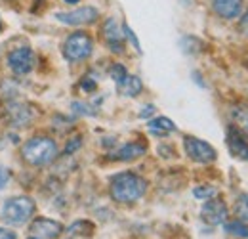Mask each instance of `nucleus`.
<instances>
[{
    "instance_id": "nucleus-2",
    "label": "nucleus",
    "mask_w": 248,
    "mask_h": 239,
    "mask_svg": "<svg viewBox=\"0 0 248 239\" xmlns=\"http://www.w3.org/2000/svg\"><path fill=\"white\" fill-rule=\"evenodd\" d=\"M21 155H23V159H25L29 165H32V167H44V165H50V163L56 159V155H58V146H56L54 140L44 138V136L32 138V140H29V142L23 146Z\"/></svg>"
},
{
    "instance_id": "nucleus-21",
    "label": "nucleus",
    "mask_w": 248,
    "mask_h": 239,
    "mask_svg": "<svg viewBox=\"0 0 248 239\" xmlns=\"http://www.w3.org/2000/svg\"><path fill=\"white\" fill-rule=\"evenodd\" d=\"M109 75H111V79H113V81L119 85V83L123 81L124 77L128 75V73H126V69H124L121 63H115V65L111 67V73H109Z\"/></svg>"
},
{
    "instance_id": "nucleus-30",
    "label": "nucleus",
    "mask_w": 248,
    "mask_h": 239,
    "mask_svg": "<svg viewBox=\"0 0 248 239\" xmlns=\"http://www.w3.org/2000/svg\"><path fill=\"white\" fill-rule=\"evenodd\" d=\"M63 2H67V4H78L80 0H63Z\"/></svg>"
},
{
    "instance_id": "nucleus-23",
    "label": "nucleus",
    "mask_w": 248,
    "mask_h": 239,
    "mask_svg": "<svg viewBox=\"0 0 248 239\" xmlns=\"http://www.w3.org/2000/svg\"><path fill=\"white\" fill-rule=\"evenodd\" d=\"M88 107H90V105H86V103L73 102V111H75V113H82V115H95V111L88 109Z\"/></svg>"
},
{
    "instance_id": "nucleus-13",
    "label": "nucleus",
    "mask_w": 248,
    "mask_h": 239,
    "mask_svg": "<svg viewBox=\"0 0 248 239\" xmlns=\"http://www.w3.org/2000/svg\"><path fill=\"white\" fill-rule=\"evenodd\" d=\"M212 8L219 17L223 19H233L241 14V0H212Z\"/></svg>"
},
{
    "instance_id": "nucleus-17",
    "label": "nucleus",
    "mask_w": 248,
    "mask_h": 239,
    "mask_svg": "<svg viewBox=\"0 0 248 239\" xmlns=\"http://www.w3.org/2000/svg\"><path fill=\"white\" fill-rule=\"evenodd\" d=\"M231 119L235 122V128H239L241 132L248 134V107L247 105H237V107H233Z\"/></svg>"
},
{
    "instance_id": "nucleus-27",
    "label": "nucleus",
    "mask_w": 248,
    "mask_h": 239,
    "mask_svg": "<svg viewBox=\"0 0 248 239\" xmlns=\"http://www.w3.org/2000/svg\"><path fill=\"white\" fill-rule=\"evenodd\" d=\"M239 31H241L243 34H247V36H248V12L243 16V19H241V23H239Z\"/></svg>"
},
{
    "instance_id": "nucleus-15",
    "label": "nucleus",
    "mask_w": 248,
    "mask_h": 239,
    "mask_svg": "<svg viewBox=\"0 0 248 239\" xmlns=\"http://www.w3.org/2000/svg\"><path fill=\"white\" fill-rule=\"evenodd\" d=\"M141 90H143V83H141L140 77H136V75H126L123 81L119 83V92H121L123 96L136 98Z\"/></svg>"
},
{
    "instance_id": "nucleus-22",
    "label": "nucleus",
    "mask_w": 248,
    "mask_h": 239,
    "mask_svg": "<svg viewBox=\"0 0 248 239\" xmlns=\"http://www.w3.org/2000/svg\"><path fill=\"white\" fill-rule=\"evenodd\" d=\"M123 33H124V34H126V36H128V40L132 42V46H134V48H136L138 52H141V46H140V40H138V36L134 34V31L130 29V27H128L126 23H124V25H123Z\"/></svg>"
},
{
    "instance_id": "nucleus-16",
    "label": "nucleus",
    "mask_w": 248,
    "mask_h": 239,
    "mask_svg": "<svg viewBox=\"0 0 248 239\" xmlns=\"http://www.w3.org/2000/svg\"><path fill=\"white\" fill-rule=\"evenodd\" d=\"M147 128L155 136H166V134H170V132L176 130V124L170 119H166V117H156V119L147 122Z\"/></svg>"
},
{
    "instance_id": "nucleus-28",
    "label": "nucleus",
    "mask_w": 248,
    "mask_h": 239,
    "mask_svg": "<svg viewBox=\"0 0 248 239\" xmlns=\"http://www.w3.org/2000/svg\"><path fill=\"white\" fill-rule=\"evenodd\" d=\"M80 86H82L84 90H88V92H93V90H95V83H93L92 79H88V77H86V79L80 83Z\"/></svg>"
},
{
    "instance_id": "nucleus-12",
    "label": "nucleus",
    "mask_w": 248,
    "mask_h": 239,
    "mask_svg": "<svg viewBox=\"0 0 248 239\" xmlns=\"http://www.w3.org/2000/svg\"><path fill=\"white\" fill-rule=\"evenodd\" d=\"M6 117L10 119V122L14 126H27L32 119V113H31V107L25 105V103H10L6 107Z\"/></svg>"
},
{
    "instance_id": "nucleus-7",
    "label": "nucleus",
    "mask_w": 248,
    "mask_h": 239,
    "mask_svg": "<svg viewBox=\"0 0 248 239\" xmlns=\"http://www.w3.org/2000/svg\"><path fill=\"white\" fill-rule=\"evenodd\" d=\"M58 21H62L65 25H90L93 23L97 17H99V12L92 8V6H84V8H77L73 12H60L58 16Z\"/></svg>"
},
{
    "instance_id": "nucleus-25",
    "label": "nucleus",
    "mask_w": 248,
    "mask_h": 239,
    "mask_svg": "<svg viewBox=\"0 0 248 239\" xmlns=\"http://www.w3.org/2000/svg\"><path fill=\"white\" fill-rule=\"evenodd\" d=\"M10 178H12L10 171H8V169H4V167H0V189H4V186L10 182Z\"/></svg>"
},
{
    "instance_id": "nucleus-29",
    "label": "nucleus",
    "mask_w": 248,
    "mask_h": 239,
    "mask_svg": "<svg viewBox=\"0 0 248 239\" xmlns=\"http://www.w3.org/2000/svg\"><path fill=\"white\" fill-rule=\"evenodd\" d=\"M0 239H16V234H14V232H10V230L0 228Z\"/></svg>"
},
{
    "instance_id": "nucleus-8",
    "label": "nucleus",
    "mask_w": 248,
    "mask_h": 239,
    "mask_svg": "<svg viewBox=\"0 0 248 239\" xmlns=\"http://www.w3.org/2000/svg\"><path fill=\"white\" fill-rule=\"evenodd\" d=\"M63 226L50 218H38L31 226V234L38 239H58L62 236Z\"/></svg>"
},
{
    "instance_id": "nucleus-3",
    "label": "nucleus",
    "mask_w": 248,
    "mask_h": 239,
    "mask_svg": "<svg viewBox=\"0 0 248 239\" xmlns=\"http://www.w3.org/2000/svg\"><path fill=\"white\" fill-rule=\"evenodd\" d=\"M32 214H34V201L31 197H12L4 203L2 220L6 224L17 226V224H25Z\"/></svg>"
},
{
    "instance_id": "nucleus-32",
    "label": "nucleus",
    "mask_w": 248,
    "mask_h": 239,
    "mask_svg": "<svg viewBox=\"0 0 248 239\" xmlns=\"http://www.w3.org/2000/svg\"><path fill=\"white\" fill-rule=\"evenodd\" d=\"M29 239H38V238H29Z\"/></svg>"
},
{
    "instance_id": "nucleus-10",
    "label": "nucleus",
    "mask_w": 248,
    "mask_h": 239,
    "mask_svg": "<svg viewBox=\"0 0 248 239\" xmlns=\"http://www.w3.org/2000/svg\"><path fill=\"white\" fill-rule=\"evenodd\" d=\"M227 146L235 157L248 161V142L243 138V132L239 128H235V126L227 128Z\"/></svg>"
},
{
    "instance_id": "nucleus-20",
    "label": "nucleus",
    "mask_w": 248,
    "mask_h": 239,
    "mask_svg": "<svg viewBox=\"0 0 248 239\" xmlns=\"http://www.w3.org/2000/svg\"><path fill=\"white\" fill-rule=\"evenodd\" d=\"M216 193H217V189L214 186H199V188L193 189V195H195L197 199H212Z\"/></svg>"
},
{
    "instance_id": "nucleus-4",
    "label": "nucleus",
    "mask_w": 248,
    "mask_h": 239,
    "mask_svg": "<svg viewBox=\"0 0 248 239\" xmlns=\"http://www.w3.org/2000/svg\"><path fill=\"white\" fill-rule=\"evenodd\" d=\"M93 50V42L88 33L77 31L73 34L67 36L65 44H63V56L69 61H82L90 58Z\"/></svg>"
},
{
    "instance_id": "nucleus-9",
    "label": "nucleus",
    "mask_w": 248,
    "mask_h": 239,
    "mask_svg": "<svg viewBox=\"0 0 248 239\" xmlns=\"http://www.w3.org/2000/svg\"><path fill=\"white\" fill-rule=\"evenodd\" d=\"M227 218V205L221 199H210L206 201V205L202 207V220L210 226L223 224Z\"/></svg>"
},
{
    "instance_id": "nucleus-19",
    "label": "nucleus",
    "mask_w": 248,
    "mask_h": 239,
    "mask_svg": "<svg viewBox=\"0 0 248 239\" xmlns=\"http://www.w3.org/2000/svg\"><path fill=\"white\" fill-rule=\"evenodd\" d=\"M235 214L239 216V220L248 222V193H243L237 203H235Z\"/></svg>"
},
{
    "instance_id": "nucleus-5",
    "label": "nucleus",
    "mask_w": 248,
    "mask_h": 239,
    "mask_svg": "<svg viewBox=\"0 0 248 239\" xmlns=\"http://www.w3.org/2000/svg\"><path fill=\"white\" fill-rule=\"evenodd\" d=\"M34 54H32L31 48L27 46H21V48H16L8 54V65L10 69L16 73V75H27L31 73L32 67H34Z\"/></svg>"
},
{
    "instance_id": "nucleus-26",
    "label": "nucleus",
    "mask_w": 248,
    "mask_h": 239,
    "mask_svg": "<svg viewBox=\"0 0 248 239\" xmlns=\"http://www.w3.org/2000/svg\"><path fill=\"white\" fill-rule=\"evenodd\" d=\"M153 113H155V105H145V109L140 111V117H141V119H147V117H151Z\"/></svg>"
},
{
    "instance_id": "nucleus-1",
    "label": "nucleus",
    "mask_w": 248,
    "mask_h": 239,
    "mask_svg": "<svg viewBox=\"0 0 248 239\" xmlns=\"http://www.w3.org/2000/svg\"><path fill=\"white\" fill-rule=\"evenodd\" d=\"M147 191V182L134 174V172H121L111 182V197L119 203H132L143 197Z\"/></svg>"
},
{
    "instance_id": "nucleus-18",
    "label": "nucleus",
    "mask_w": 248,
    "mask_h": 239,
    "mask_svg": "<svg viewBox=\"0 0 248 239\" xmlns=\"http://www.w3.org/2000/svg\"><path fill=\"white\" fill-rule=\"evenodd\" d=\"M225 232H227V234H231V236H237V238L248 239V226L247 224H243V220L227 222V224H225Z\"/></svg>"
},
{
    "instance_id": "nucleus-14",
    "label": "nucleus",
    "mask_w": 248,
    "mask_h": 239,
    "mask_svg": "<svg viewBox=\"0 0 248 239\" xmlns=\"http://www.w3.org/2000/svg\"><path fill=\"white\" fill-rule=\"evenodd\" d=\"M143 153H145V146H143V144L132 142V144L123 146L115 155H111V159H117V161H134V159L141 157Z\"/></svg>"
},
{
    "instance_id": "nucleus-31",
    "label": "nucleus",
    "mask_w": 248,
    "mask_h": 239,
    "mask_svg": "<svg viewBox=\"0 0 248 239\" xmlns=\"http://www.w3.org/2000/svg\"><path fill=\"white\" fill-rule=\"evenodd\" d=\"M0 31H2V21H0Z\"/></svg>"
},
{
    "instance_id": "nucleus-24",
    "label": "nucleus",
    "mask_w": 248,
    "mask_h": 239,
    "mask_svg": "<svg viewBox=\"0 0 248 239\" xmlns=\"http://www.w3.org/2000/svg\"><path fill=\"white\" fill-rule=\"evenodd\" d=\"M82 146V140H80V136H75L71 142H67V146H65V153L67 155H71V153H75V151L78 150Z\"/></svg>"
},
{
    "instance_id": "nucleus-11",
    "label": "nucleus",
    "mask_w": 248,
    "mask_h": 239,
    "mask_svg": "<svg viewBox=\"0 0 248 239\" xmlns=\"http://www.w3.org/2000/svg\"><path fill=\"white\" fill-rule=\"evenodd\" d=\"M103 38H105V42L109 44V48L113 52H123V44H124L123 31H121L119 23L113 17H109L103 23Z\"/></svg>"
},
{
    "instance_id": "nucleus-6",
    "label": "nucleus",
    "mask_w": 248,
    "mask_h": 239,
    "mask_svg": "<svg viewBox=\"0 0 248 239\" xmlns=\"http://www.w3.org/2000/svg\"><path fill=\"white\" fill-rule=\"evenodd\" d=\"M184 148H186V153L189 155V159L197 161V163H212L216 159V150L199 140V138H193V136H187L184 140Z\"/></svg>"
}]
</instances>
